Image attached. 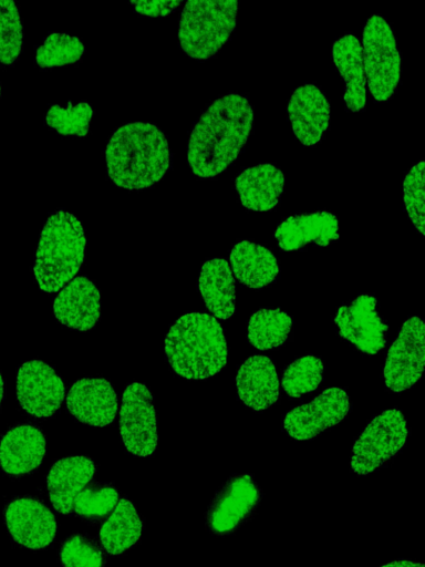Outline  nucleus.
<instances>
[{"label": "nucleus", "mask_w": 425, "mask_h": 567, "mask_svg": "<svg viewBox=\"0 0 425 567\" xmlns=\"http://www.w3.org/2000/svg\"><path fill=\"white\" fill-rule=\"evenodd\" d=\"M253 110L246 96L229 93L215 100L193 127L187 161L203 178L226 171L240 155L252 130Z\"/></svg>", "instance_id": "f257e3e1"}, {"label": "nucleus", "mask_w": 425, "mask_h": 567, "mask_svg": "<svg viewBox=\"0 0 425 567\" xmlns=\"http://www.w3.org/2000/svg\"><path fill=\"white\" fill-rule=\"evenodd\" d=\"M170 159L168 141L163 131L146 122L120 126L105 148L111 181L128 190L153 186L169 169Z\"/></svg>", "instance_id": "f03ea898"}, {"label": "nucleus", "mask_w": 425, "mask_h": 567, "mask_svg": "<svg viewBox=\"0 0 425 567\" xmlns=\"http://www.w3.org/2000/svg\"><path fill=\"white\" fill-rule=\"evenodd\" d=\"M165 353L173 370L186 379H206L217 374L227 362L224 330L211 316L183 315L169 328Z\"/></svg>", "instance_id": "7ed1b4c3"}, {"label": "nucleus", "mask_w": 425, "mask_h": 567, "mask_svg": "<svg viewBox=\"0 0 425 567\" xmlns=\"http://www.w3.org/2000/svg\"><path fill=\"white\" fill-rule=\"evenodd\" d=\"M85 244L82 224L75 215L59 210L49 216L33 265L41 290L58 291L75 276L84 260Z\"/></svg>", "instance_id": "20e7f679"}, {"label": "nucleus", "mask_w": 425, "mask_h": 567, "mask_svg": "<svg viewBox=\"0 0 425 567\" xmlns=\"http://www.w3.org/2000/svg\"><path fill=\"white\" fill-rule=\"evenodd\" d=\"M238 1H187L183 8L178 38L190 58L206 60L218 53L236 27Z\"/></svg>", "instance_id": "39448f33"}, {"label": "nucleus", "mask_w": 425, "mask_h": 567, "mask_svg": "<svg viewBox=\"0 0 425 567\" xmlns=\"http://www.w3.org/2000/svg\"><path fill=\"white\" fill-rule=\"evenodd\" d=\"M366 85L377 101L388 100L401 78V54L391 25L380 14H372L362 34Z\"/></svg>", "instance_id": "423d86ee"}, {"label": "nucleus", "mask_w": 425, "mask_h": 567, "mask_svg": "<svg viewBox=\"0 0 425 567\" xmlns=\"http://www.w3.org/2000/svg\"><path fill=\"white\" fill-rule=\"evenodd\" d=\"M407 435L405 417L398 410H386L374 416L354 443L353 472L366 475L384 465L403 447Z\"/></svg>", "instance_id": "0eeeda50"}, {"label": "nucleus", "mask_w": 425, "mask_h": 567, "mask_svg": "<svg viewBox=\"0 0 425 567\" xmlns=\"http://www.w3.org/2000/svg\"><path fill=\"white\" fill-rule=\"evenodd\" d=\"M120 433L126 450L136 456L154 453L158 443L153 396L141 382L127 385L120 410Z\"/></svg>", "instance_id": "6e6552de"}, {"label": "nucleus", "mask_w": 425, "mask_h": 567, "mask_svg": "<svg viewBox=\"0 0 425 567\" xmlns=\"http://www.w3.org/2000/svg\"><path fill=\"white\" fill-rule=\"evenodd\" d=\"M261 491L250 474L229 477L212 498L207 512L208 529L215 535L234 533L258 506Z\"/></svg>", "instance_id": "1a4fd4ad"}, {"label": "nucleus", "mask_w": 425, "mask_h": 567, "mask_svg": "<svg viewBox=\"0 0 425 567\" xmlns=\"http://www.w3.org/2000/svg\"><path fill=\"white\" fill-rule=\"evenodd\" d=\"M425 364V329L418 317L407 319L385 360L384 380L394 392L413 386L422 377Z\"/></svg>", "instance_id": "9d476101"}, {"label": "nucleus", "mask_w": 425, "mask_h": 567, "mask_svg": "<svg viewBox=\"0 0 425 567\" xmlns=\"http://www.w3.org/2000/svg\"><path fill=\"white\" fill-rule=\"evenodd\" d=\"M15 389L21 408L35 417L53 415L65 395V386L60 375L41 360H30L20 365Z\"/></svg>", "instance_id": "9b49d317"}, {"label": "nucleus", "mask_w": 425, "mask_h": 567, "mask_svg": "<svg viewBox=\"0 0 425 567\" xmlns=\"http://www.w3.org/2000/svg\"><path fill=\"white\" fill-rule=\"evenodd\" d=\"M350 411L346 392L330 388L309 403L290 410L283 419V429L296 440H311L325 430L338 425Z\"/></svg>", "instance_id": "f8f14e48"}, {"label": "nucleus", "mask_w": 425, "mask_h": 567, "mask_svg": "<svg viewBox=\"0 0 425 567\" xmlns=\"http://www.w3.org/2000/svg\"><path fill=\"white\" fill-rule=\"evenodd\" d=\"M12 539L29 549H42L55 538L56 519L43 502L31 496L10 499L3 511Z\"/></svg>", "instance_id": "ddd939ff"}, {"label": "nucleus", "mask_w": 425, "mask_h": 567, "mask_svg": "<svg viewBox=\"0 0 425 567\" xmlns=\"http://www.w3.org/2000/svg\"><path fill=\"white\" fill-rule=\"evenodd\" d=\"M334 322L340 336L364 353L374 354L386 344L387 326L379 315L372 295H361L340 307Z\"/></svg>", "instance_id": "4468645a"}, {"label": "nucleus", "mask_w": 425, "mask_h": 567, "mask_svg": "<svg viewBox=\"0 0 425 567\" xmlns=\"http://www.w3.org/2000/svg\"><path fill=\"white\" fill-rule=\"evenodd\" d=\"M70 414L81 423L106 426L116 415L118 400L112 384L102 378H83L66 394Z\"/></svg>", "instance_id": "2eb2a0df"}, {"label": "nucleus", "mask_w": 425, "mask_h": 567, "mask_svg": "<svg viewBox=\"0 0 425 567\" xmlns=\"http://www.w3.org/2000/svg\"><path fill=\"white\" fill-rule=\"evenodd\" d=\"M287 112L301 144L312 146L322 140L330 124V103L319 86L304 84L297 87L290 96Z\"/></svg>", "instance_id": "dca6fc26"}, {"label": "nucleus", "mask_w": 425, "mask_h": 567, "mask_svg": "<svg viewBox=\"0 0 425 567\" xmlns=\"http://www.w3.org/2000/svg\"><path fill=\"white\" fill-rule=\"evenodd\" d=\"M46 452L45 435L33 424L11 426L0 439V467L11 476L37 470Z\"/></svg>", "instance_id": "f3484780"}, {"label": "nucleus", "mask_w": 425, "mask_h": 567, "mask_svg": "<svg viewBox=\"0 0 425 567\" xmlns=\"http://www.w3.org/2000/svg\"><path fill=\"white\" fill-rule=\"evenodd\" d=\"M53 313L63 326L87 331L101 313V297L96 286L85 276L71 280L55 297Z\"/></svg>", "instance_id": "a211bd4d"}, {"label": "nucleus", "mask_w": 425, "mask_h": 567, "mask_svg": "<svg viewBox=\"0 0 425 567\" xmlns=\"http://www.w3.org/2000/svg\"><path fill=\"white\" fill-rule=\"evenodd\" d=\"M96 466L84 455L68 456L56 461L46 476L51 504L60 514L73 512L76 495L92 481Z\"/></svg>", "instance_id": "6ab92c4d"}, {"label": "nucleus", "mask_w": 425, "mask_h": 567, "mask_svg": "<svg viewBox=\"0 0 425 567\" xmlns=\"http://www.w3.org/2000/svg\"><path fill=\"white\" fill-rule=\"evenodd\" d=\"M239 400L260 412L272 406L279 398V380L270 358L251 355L239 367L236 375Z\"/></svg>", "instance_id": "aec40b11"}, {"label": "nucleus", "mask_w": 425, "mask_h": 567, "mask_svg": "<svg viewBox=\"0 0 425 567\" xmlns=\"http://www.w3.org/2000/svg\"><path fill=\"white\" fill-rule=\"evenodd\" d=\"M278 246L297 250L310 243L328 246L339 238V219L329 212L289 216L274 231Z\"/></svg>", "instance_id": "412c9836"}, {"label": "nucleus", "mask_w": 425, "mask_h": 567, "mask_svg": "<svg viewBox=\"0 0 425 567\" xmlns=\"http://www.w3.org/2000/svg\"><path fill=\"white\" fill-rule=\"evenodd\" d=\"M235 188L243 207L267 212L279 204L284 174L272 164L261 163L240 172L235 179Z\"/></svg>", "instance_id": "4be33fe9"}, {"label": "nucleus", "mask_w": 425, "mask_h": 567, "mask_svg": "<svg viewBox=\"0 0 425 567\" xmlns=\"http://www.w3.org/2000/svg\"><path fill=\"white\" fill-rule=\"evenodd\" d=\"M332 59L344 80L343 100L346 109L351 112L363 110L366 103V78L360 40L351 33L335 40L332 44Z\"/></svg>", "instance_id": "5701e85b"}, {"label": "nucleus", "mask_w": 425, "mask_h": 567, "mask_svg": "<svg viewBox=\"0 0 425 567\" xmlns=\"http://www.w3.org/2000/svg\"><path fill=\"white\" fill-rule=\"evenodd\" d=\"M236 278L251 289L270 285L279 274L274 255L265 246L249 240L237 243L229 255Z\"/></svg>", "instance_id": "b1692460"}, {"label": "nucleus", "mask_w": 425, "mask_h": 567, "mask_svg": "<svg viewBox=\"0 0 425 567\" xmlns=\"http://www.w3.org/2000/svg\"><path fill=\"white\" fill-rule=\"evenodd\" d=\"M201 298L217 318L226 320L235 312V280L228 261L212 258L203 266L198 281Z\"/></svg>", "instance_id": "393cba45"}, {"label": "nucleus", "mask_w": 425, "mask_h": 567, "mask_svg": "<svg viewBox=\"0 0 425 567\" xmlns=\"http://www.w3.org/2000/svg\"><path fill=\"white\" fill-rule=\"evenodd\" d=\"M142 530L143 522L135 505L121 498L101 526L100 544L110 555H120L138 542Z\"/></svg>", "instance_id": "a878e982"}, {"label": "nucleus", "mask_w": 425, "mask_h": 567, "mask_svg": "<svg viewBox=\"0 0 425 567\" xmlns=\"http://www.w3.org/2000/svg\"><path fill=\"white\" fill-rule=\"evenodd\" d=\"M292 326L290 316L281 309H260L249 319L247 338L259 350L281 347L289 337Z\"/></svg>", "instance_id": "bb28decb"}, {"label": "nucleus", "mask_w": 425, "mask_h": 567, "mask_svg": "<svg viewBox=\"0 0 425 567\" xmlns=\"http://www.w3.org/2000/svg\"><path fill=\"white\" fill-rule=\"evenodd\" d=\"M117 488L110 483H89L75 497L73 511L84 519L96 522L113 512L118 503Z\"/></svg>", "instance_id": "cd10ccee"}, {"label": "nucleus", "mask_w": 425, "mask_h": 567, "mask_svg": "<svg viewBox=\"0 0 425 567\" xmlns=\"http://www.w3.org/2000/svg\"><path fill=\"white\" fill-rule=\"evenodd\" d=\"M323 362L315 355H304L292 361L282 372L281 384L290 398L314 391L323 378Z\"/></svg>", "instance_id": "c85d7f7f"}, {"label": "nucleus", "mask_w": 425, "mask_h": 567, "mask_svg": "<svg viewBox=\"0 0 425 567\" xmlns=\"http://www.w3.org/2000/svg\"><path fill=\"white\" fill-rule=\"evenodd\" d=\"M84 53L82 41L63 32L50 33L37 49L35 62L40 68L48 69L72 64Z\"/></svg>", "instance_id": "c756f323"}, {"label": "nucleus", "mask_w": 425, "mask_h": 567, "mask_svg": "<svg viewBox=\"0 0 425 567\" xmlns=\"http://www.w3.org/2000/svg\"><path fill=\"white\" fill-rule=\"evenodd\" d=\"M92 115V106L86 102L54 104L45 114V123L61 135L83 137L89 133Z\"/></svg>", "instance_id": "7c9ffc66"}, {"label": "nucleus", "mask_w": 425, "mask_h": 567, "mask_svg": "<svg viewBox=\"0 0 425 567\" xmlns=\"http://www.w3.org/2000/svg\"><path fill=\"white\" fill-rule=\"evenodd\" d=\"M60 559L63 567H103L105 564L101 544L84 533H75L64 539Z\"/></svg>", "instance_id": "2f4dec72"}, {"label": "nucleus", "mask_w": 425, "mask_h": 567, "mask_svg": "<svg viewBox=\"0 0 425 567\" xmlns=\"http://www.w3.org/2000/svg\"><path fill=\"white\" fill-rule=\"evenodd\" d=\"M22 23L19 8L11 0L0 1V62L13 64L22 50Z\"/></svg>", "instance_id": "473e14b6"}, {"label": "nucleus", "mask_w": 425, "mask_h": 567, "mask_svg": "<svg viewBox=\"0 0 425 567\" xmlns=\"http://www.w3.org/2000/svg\"><path fill=\"white\" fill-rule=\"evenodd\" d=\"M425 163L421 159L406 174L403 184L405 209L414 227L425 234Z\"/></svg>", "instance_id": "72a5a7b5"}, {"label": "nucleus", "mask_w": 425, "mask_h": 567, "mask_svg": "<svg viewBox=\"0 0 425 567\" xmlns=\"http://www.w3.org/2000/svg\"><path fill=\"white\" fill-rule=\"evenodd\" d=\"M131 4L142 14L164 17L177 9L180 1H131Z\"/></svg>", "instance_id": "f704fd0d"}, {"label": "nucleus", "mask_w": 425, "mask_h": 567, "mask_svg": "<svg viewBox=\"0 0 425 567\" xmlns=\"http://www.w3.org/2000/svg\"><path fill=\"white\" fill-rule=\"evenodd\" d=\"M381 567H424V564L402 559V560H394V561L387 563Z\"/></svg>", "instance_id": "c9c22d12"}, {"label": "nucleus", "mask_w": 425, "mask_h": 567, "mask_svg": "<svg viewBox=\"0 0 425 567\" xmlns=\"http://www.w3.org/2000/svg\"><path fill=\"white\" fill-rule=\"evenodd\" d=\"M3 393H4V382H3L2 375L0 373V405L3 400Z\"/></svg>", "instance_id": "e433bc0d"}, {"label": "nucleus", "mask_w": 425, "mask_h": 567, "mask_svg": "<svg viewBox=\"0 0 425 567\" xmlns=\"http://www.w3.org/2000/svg\"><path fill=\"white\" fill-rule=\"evenodd\" d=\"M0 96H1V85H0Z\"/></svg>", "instance_id": "4c0bfd02"}]
</instances>
